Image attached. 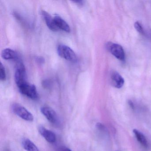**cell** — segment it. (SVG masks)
I'll use <instances>...</instances> for the list:
<instances>
[{
  "label": "cell",
  "mask_w": 151,
  "mask_h": 151,
  "mask_svg": "<svg viewBox=\"0 0 151 151\" xmlns=\"http://www.w3.org/2000/svg\"><path fill=\"white\" fill-rule=\"evenodd\" d=\"M107 49L115 57L121 61L125 60V53L122 46L118 44L109 42L106 45Z\"/></svg>",
  "instance_id": "277c9868"
},
{
  "label": "cell",
  "mask_w": 151,
  "mask_h": 151,
  "mask_svg": "<svg viewBox=\"0 0 151 151\" xmlns=\"http://www.w3.org/2000/svg\"><path fill=\"white\" fill-rule=\"evenodd\" d=\"M22 144L24 149L27 151H40L37 146L29 139H23Z\"/></svg>",
  "instance_id": "4fadbf2b"
},
{
  "label": "cell",
  "mask_w": 151,
  "mask_h": 151,
  "mask_svg": "<svg viewBox=\"0 0 151 151\" xmlns=\"http://www.w3.org/2000/svg\"><path fill=\"white\" fill-rule=\"evenodd\" d=\"M1 56L6 60H17L18 56L17 53L13 49L6 48L1 52Z\"/></svg>",
  "instance_id": "8fae6325"
},
{
  "label": "cell",
  "mask_w": 151,
  "mask_h": 151,
  "mask_svg": "<svg viewBox=\"0 0 151 151\" xmlns=\"http://www.w3.org/2000/svg\"><path fill=\"white\" fill-rule=\"evenodd\" d=\"M96 127H97V129L101 131H105V127L102 124L98 123L97 124Z\"/></svg>",
  "instance_id": "2e32d148"
},
{
  "label": "cell",
  "mask_w": 151,
  "mask_h": 151,
  "mask_svg": "<svg viewBox=\"0 0 151 151\" xmlns=\"http://www.w3.org/2000/svg\"><path fill=\"white\" fill-rule=\"evenodd\" d=\"M6 72L5 67L2 64V63L1 62V66H0V79L1 81H5L6 79Z\"/></svg>",
  "instance_id": "5bb4252c"
},
{
  "label": "cell",
  "mask_w": 151,
  "mask_h": 151,
  "mask_svg": "<svg viewBox=\"0 0 151 151\" xmlns=\"http://www.w3.org/2000/svg\"><path fill=\"white\" fill-rule=\"evenodd\" d=\"M18 88L22 94L32 99L36 100L38 98V93L34 85L27 83Z\"/></svg>",
  "instance_id": "5b68a950"
},
{
  "label": "cell",
  "mask_w": 151,
  "mask_h": 151,
  "mask_svg": "<svg viewBox=\"0 0 151 151\" xmlns=\"http://www.w3.org/2000/svg\"><path fill=\"white\" fill-rule=\"evenodd\" d=\"M41 112L51 123L55 125L60 124L59 116L52 109L48 106H44L41 108Z\"/></svg>",
  "instance_id": "8992f818"
},
{
  "label": "cell",
  "mask_w": 151,
  "mask_h": 151,
  "mask_svg": "<svg viewBox=\"0 0 151 151\" xmlns=\"http://www.w3.org/2000/svg\"><path fill=\"white\" fill-rule=\"evenodd\" d=\"M73 2L80 6H82L83 4V1H73Z\"/></svg>",
  "instance_id": "d6986e66"
},
{
  "label": "cell",
  "mask_w": 151,
  "mask_h": 151,
  "mask_svg": "<svg viewBox=\"0 0 151 151\" xmlns=\"http://www.w3.org/2000/svg\"><path fill=\"white\" fill-rule=\"evenodd\" d=\"M43 85L46 88H47V87H50L51 84H50V82H49V81L47 80H45V81H43Z\"/></svg>",
  "instance_id": "ac0fdd59"
},
{
  "label": "cell",
  "mask_w": 151,
  "mask_h": 151,
  "mask_svg": "<svg viewBox=\"0 0 151 151\" xmlns=\"http://www.w3.org/2000/svg\"><path fill=\"white\" fill-rule=\"evenodd\" d=\"M42 16L44 17L46 24L48 28L52 31H58L59 29L57 28L54 19L52 17V16L46 11L42 10L41 12Z\"/></svg>",
  "instance_id": "ba28073f"
},
{
  "label": "cell",
  "mask_w": 151,
  "mask_h": 151,
  "mask_svg": "<svg viewBox=\"0 0 151 151\" xmlns=\"http://www.w3.org/2000/svg\"><path fill=\"white\" fill-rule=\"evenodd\" d=\"M57 151H72L68 147H60L58 148Z\"/></svg>",
  "instance_id": "e0dca14e"
},
{
  "label": "cell",
  "mask_w": 151,
  "mask_h": 151,
  "mask_svg": "<svg viewBox=\"0 0 151 151\" xmlns=\"http://www.w3.org/2000/svg\"><path fill=\"white\" fill-rule=\"evenodd\" d=\"M11 108L13 112L23 120L28 122H32L34 120L32 114L20 104L14 103Z\"/></svg>",
  "instance_id": "3957f363"
},
{
  "label": "cell",
  "mask_w": 151,
  "mask_h": 151,
  "mask_svg": "<svg viewBox=\"0 0 151 151\" xmlns=\"http://www.w3.org/2000/svg\"><path fill=\"white\" fill-rule=\"evenodd\" d=\"M133 132L138 141L141 144L142 146L145 148H147L148 147V142L145 135L142 132L136 129H134Z\"/></svg>",
  "instance_id": "7c38bea8"
},
{
  "label": "cell",
  "mask_w": 151,
  "mask_h": 151,
  "mask_svg": "<svg viewBox=\"0 0 151 151\" xmlns=\"http://www.w3.org/2000/svg\"><path fill=\"white\" fill-rule=\"evenodd\" d=\"M110 78L112 85L116 88H122L124 84V81L123 78L116 71L111 72L110 74Z\"/></svg>",
  "instance_id": "9c48e42d"
},
{
  "label": "cell",
  "mask_w": 151,
  "mask_h": 151,
  "mask_svg": "<svg viewBox=\"0 0 151 151\" xmlns=\"http://www.w3.org/2000/svg\"><path fill=\"white\" fill-rule=\"evenodd\" d=\"M15 81L18 88L27 83V76L24 65L22 62L19 61L14 75Z\"/></svg>",
  "instance_id": "6da1fadb"
},
{
  "label": "cell",
  "mask_w": 151,
  "mask_h": 151,
  "mask_svg": "<svg viewBox=\"0 0 151 151\" xmlns=\"http://www.w3.org/2000/svg\"><path fill=\"white\" fill-rule=\"evenodd\" d=\"M57 52L61 57L67 60L72 62H76L77 60V57L75 52L66 45H60L58 46Z\"/></svg>",
  "instance_id": "7a4b0ae2"
},
{
  "label": "cell",
  "mask_w": 151,
  "mask_h": 151,
  "mask_svg": "<svg viewBox=\"0 0 151 151\" xmlns=\"http://www.w3.org/2000/svg\"><path fill=\"white\" fill-rule=\"evenodd\" d=\"M37 60L40 63H42L45 60H44V59H43V58H42V57H38L37 59Z\"/></svg>",
  "instance_id": "ffe728a7"
},
{
  "label": "cell",
  "mask_w": 151,
  "mask_h": 151,
  "mask_svg": "<svg viewBox=\"0 0 151 151\" xmlns=\"http://www.w3.org/2000/svg\"><path fill=\"white\" fill-rule=\"evenodd\" d=\"M39 132L40 135L47 141L50 143H55L56 141V136L52 131L46 129L43 126L39 127Z\"/></svg>",
  "instance_id": "52a82bcc"
},
{
  "label": "cell",
  "mask_w": 151,
  "mask_h": 151,
  "mask_svg": "<svg viewBox=\"0 0 151 151\" xmlns=\"http://www.w3.org/2000/svg\"><path fill=\"white\" fill-rule=\"evenodd\" d=\"M6 151H9V150H6Z\"/></svg>",
  "instance_id": "44dd1931"
},
{
  "label": "cell",
  "mask_w": 151,
  "mask_h": 151,
  "mask_svg": "<svg viewBox=\"0 0 151 151\" xmlns=\"http://www.w3.org/2000/svg\"><path fill=\"white\" fill-rule=\"evenodd\" d=\"M134 27L137 31L139 33L141 34H144V31L143 30V27L141 26V24L138 22H136L134 24Z\"/></svg>",
  "instance_id": "9a60e30c"
},
{
  "label": "cell",
  "mask_w": 151,
  "mask_h": 151,
  "mask_svg": "<svg viewBox=\"0 0 151 151\" xmlns=\"http://www.w3.org/2000/svg\"><path fill=\"white\" fill-rule=\"evenodd\" d=\"M55 22L59 29H61L67 32L70 31V27L65 20L59 16H56L54 17Z\"/></svg>",
  "instance_id": "30bf717a"
}]
</instances>
